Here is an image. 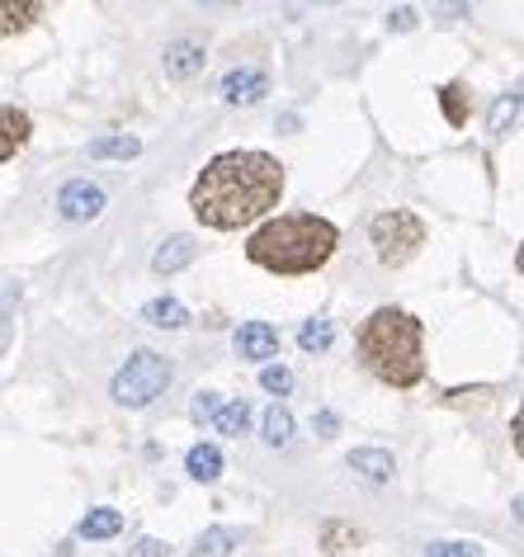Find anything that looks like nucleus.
I'll return each instance as SVG.
<instances>
[{"mask_svg": "<svg viewBox=\"0 0 524 557\" xmlns=\"http://www.w3.org/2000/svg\"><path fill=\"white\" fill-rule=\"evenodd\" d=\"M350 468L360 472V478H369V482H388L392 472H397L388 449H354V454H350Z\"/></svg>", "mask_w": 524, "mask_h": 557, "instance_id": "obj_14", "label": "nucleus"}, {"mask_svg": "<svg viewBox=\"0 0 524 557\" xmlns=\"http://www.w3.org/2000/svg\"><path fill=\"white\" fill-rule=\"evenodd\" d=\"M288 440H294V416H288L284 407H270L265 411V444L279 449V444H288Z\"/></svg>", "mask_w": 524, "mask_h": 557, "instance_id": "obj_21", "label": "nucleus"}, {"mask_svg": "<svg viewBox=\"0 0 524 557\" xmlns=\"http://www.w3.org/2000/svg\"><path fill=\"white\" fill-rule=\"evenodd\" d=\"M137 151H142V143H137V137H128V133L95 137V143H90V157H95V161H133Z\"/></svg>", "mask_w": 524, "mask_h": 557, "instance_id": "obj_15", "label": "nucleus"}, {"mask_svg": "<svg viewBox=\"0 0 524 557\" xmlns=\"http://www.w3.org/2000/svg\"><path fill=\"white\" fill-rule=\"evenodd\" d=\"M118 529H123V515L100 506V510H90L86 520H80V539H114Z\"/></svg>", "mask_w": 524, "mask_h": 557, "instance_id": "obj_18", "label": "nucleus"}, {"mask_svg": "<svg viewBox=\"0 0 524 557\" xmlns=\"http://www.w3.org/2000/svg\"><path fill=\"white\" fill-rule=\"evenodd\" d=\"M237 355L241 359H274L279 355V331L270 322H246L237 331Z\"/></svg>", "mask_w": 524, "mask_h": 557, "instance_id": "obj_8", "label": "nucleus"}, {"mask_svg": "<svg viewBox=\"0 0 524 557\" xmlns=\"http://www.w3.org/2000/svg\"><path fill=\"white\" fill-rule=\"evenodd\" d=\"M515 114H520V95H506V100H496L491 119H487V133H506L510 123H515Z\"/></svg>", "mask_w": 524, "mask_h": 557, "instance_id": "obj_23", "label": "nucleus"}, {"mask_svg": "<svg viewBox=\"0 0 524 557\" xmlns=\"http://www.w3.org/2000/svg\"><path fill=\"white\" fill-rule=\"evenodd\" d=\"M185 468L195 482H217L223 478V449H217V444H195L185 458Z\"/></svg>", "mask_w": 524, "mask_h": 557, "instance_id": "obj_12", "label": "nucleus"}, {"mask_svg": "<svg viewBox=\"0 0 524 557\" xmlns=\"http://www.w3.org/2000/svg\"><path fill=\"white\" fill-rule=\"evenodd\" d=\"M369 236H374V250L383 264H407L416 250L425 246V222L416 213H407V208H388V213L374 218V227H369Z\"/></svg>", "mask_w": 524, "mask_h": 557, "instance_id": "obj_5", "label": "nucleus"}, {"mask_svg": "<svg viewBox=\"0 0 524 557\" xmlns=\"http://www.w3.org/2000/svg\"><path fill=\"white\" fill-rule=\"evenodd\" d=\"M195 256H199L195 236H171V242H161V250L151 256V270H157V274H175V270H185Z\"/></svg>", "mask_w": 524, "mask_h": 557, "instance_id": "obj_10", "label": "nucleus"}, {"mask_svg": "<svg viewBox=\"0 0 524 557\" xmlns=\"http://www.w3.org/2000/svg\"><path fill=\"white\" fill-rule=\"evenodd\" d=\"M336 246H340L336 222H326L316 213H284L251 232L246 260L270 274H312L336 256Z\"/></svg>", "mask_w": 524, "mask_h": 557, "instance_id": "obj_2", "label": "nucleus"}, {"mask_svg": "<svg viewBox=\"0 0 524 557\" xmlns=\"http://www.w3.org/2000/svg\"><path fill=\"white\" fill-rule=\"evenodd\" d=\"M128 557H171V548H165L161 539H137L128 548Z\"/></svg>", "mask_w": 524, "mask_h": 557, "instance_id": "obj_28", "label": "nucleus"}, {"mask_svg": "<svg viewBox=\"0 0 524 557\" xmlns=\"http://www.w3.org/2000/svg\"><path fill=\"white\" fill-rule=\"evenodd\" d=\"M439 104H445V119L453 123V128H459V123L467 119V90L459 86V81H453V86H445V90H439Z\"/></svg>", "mask_w": 524, "mask_h": 557, "instance_id": "obj_22", "label": "nucleus"}, {"mask_svg": "<svg viewBox=\"0 0 524 557\" xmlns=\"http://www.w3.org/2000/svg\"><path fill=\"white\" fill-rule=\"evenodd\" d=\"M142 322L161 326V331H180V326H189V312H185V302H175V298H151L142 308Z\"/></svg>", "mask_w": 524, "mask_h": 557, "instance_id": "obj_13", "label": "nucleus"}, {"mask_svg": "<svg viewBox=\"0 0 524 557\" xmlns=\"http://www.w3.org/2000/svg\"><path fill=\"white\" fill-rule=\"evenodd\" d=\"M175 379V369H171V359L157 355V350H137L128 364L118 369V379H114V401L118 407H128V411H142L151 407L165 387H171Z\"/></svg>", "mask_w": 524, "mask_h": 557, "instance_id": "obj_4", "label": "nucleus"}, {"mask_svg": "<svg viewBox=\"0 0 524 557\" xmlns=\"http://www.w3.org/2000/svg\"><path fill=\"white\" fill-rule=\"evenodd\" d=\"M213 425H217V435H246V425H251V407H246V401H227V407L213 416Z\"/></svg>", "mask_w": 524, "mask_h": 557, "instance_id": "obj_19", "label": "nucleus"}, {"mask_svg": "<svg viewBox=\"0 0 524 557\" xmlns=\"http://www.w3.org/2000/svg\"><path fill=\"white\" fill-rule=\"evenodd\" d=\"M270 95V76L260 66H237L223 76V100L227 104H260Z\"/></svg>", "mask_w": 524, "mask_h": 557, "instance_id": "obj_7", "label": "nucleus"}, {"mask_svg": "<svg viewBox=\"0 0 524 557\" xmlns=\"http://www.w3.org/2000/svg\"><path fill=\"white\" fill-rule=\"evenodd\" d=\"M330 341H336V331H330V322H302V331H298V345H302L308 355L330 350Z\"/></svg>", "mask_w": 524, "mask_h": 557, "instance_id": "obj_20", "label": "nucleus"}, {"mask_svg": "<svg viewBox=\"0 0 524 557\" xmlns=\"http://www.w3.org/2000/svg\"><path fill=\"white\" fill-rule=\"evenodd\" d=\"M34 20H43V5H10V0H0V38H10V34H24Z\"/></svg>", "mask_w": 524, "mask_h": 557, "instance_id": "obj_16", "label": "nucleus"}, {"mask_svg": "<svg viewBox=\"0 0 524 557\" xmlns=\"http://www.w3.org/2000/svg\"><path fill=\"white\" fill-rule=\"evenodd\" d=\"M431 557H482V548L463 539H449V543H431Z\"/></svg>", "mask_w": 524, "mask_h": 557, "instance_id": "obj_26", "label": "nucleus"}, {"mask_svg": "<svg viewBox=\"0 0 524 557\" xmlns=\"http://www.w3.org/2000/svg\"><path fill=\"white\" fill-rule=\"evenodd\" d=\"M388 24H392V29H397V34L416 29V10H407V5H402V10H392V15H388Z\"/></svg>", "mask_w": 524, "mask_h": 557, "instance_id": "obj_29", "label": "nucleus"}, {"mask_svg": "<svg viewBox=\"0 0 524 557\" xmlns=\"http://www.w3.org/2000/svg\"><path fill=\"white\" fill-rule=\"evenodd\" d=\"M345 539H350V534H345L340 524H326V543H330V557H345V553H340V543H345Z\"/></svg>", "mask_w": 524, "mask_h": 557, "instance_id": "obj_30", "label": "nucleus"}, {"mask_svg": "<svg viewBox=\"0 0 524 557\" xmlns=\"http://www.w3.org/2000/svg\"><path fill=\"white\" fill-rule=\"evenodd\" d=\"M284 199V165L270 151H223L199 171L189 189V208L203 227L213 232H237L251 227L279 208Z\"/></svg>", "mask_w": 524, "mask_h": 557, "instance_id": "obj_1", "label": "nucleus"}, {"mask_svg": "<svg viewBox=\"0 0 524 557\" xmlns=\"http://www.w3.org/2000/svg\"><path fill=\"white\" fill-rule=\"evenodd\" d=\"M360 359L378 383L416 387L425 379V322L407 308H378L360 326Z\"/></svg>", "mask_w": 524, "mask_h": 557, "instance_id": "obj_3", "label": "nucleus"}, {"mask_svg": "<svg viewBox=\"0 0 524 557\" xmlns=\"http://www.w3.org/2000/svg\"><path fill=\"white\" fill-rule=\"evenodd\" d=\"M260 387H265V393H288V387H294V373L284 364H270V369H260Z\"/></svg>", "mask_w": 524, "mask_h": 557, "instance_id": "obj_25", "label": "nucleus"}, {"mask_svg": "<svg viewBox=\"0 0 524 557\" xmlns=\"http://www.w3.org/2000/svg\"><path fill=\"white\" fill-rule=\"evenodd\" d=\"M15 302H20V288L15 284H0V345H5V326H10L5 317L15 312Z\"/></svg>", "mask_w": 524, "mask_h": 557, "instance_id": "obj_27", "label": "nucleus"}, {"mask_svg": "<svg viewBox=\"0 0 524 557\" xmlns=\"http://www.w3.org/2000/svg\"><path fill=\"white\" fill-rule=\"evenodd\" d=\"M58 213L66 222H90L104 213V189L90 185V180H72L62 194H58Z\"/></svg>", "mask_w": 524, "mask_h": 557, "instance_id": "obj_6", "label": "nucleus"}, {"mask_svg": "<svg viewBox=\"0 0 524 557\" xmlns=\"http://www.w3.org/2000/svg\"><path fill=\"white\" fill-rule=\"evenodd\" d=\"M203 66V48L199 44H171L165 48V72L171 76H189Z\"/></svg>", "mask_w": 524, "mask_h": 557, "instance_id": "obj_17", "label": "nucleus"}, {"mask_svg": "<svg viewBox=\"0 0 524 557\" xmlns=\"http://www.w3.org/2000/svg\"><path fill=\"white\" fill-rule=\"evenodd\" d=\"M241 548V529H232V524H213V529H203L199 543H195V553L189 557H232Z\"/></svg>", "mask_w": 524, "mask_h": 557, "instance_id": "obj_11", "label": "nucleus"}, {"mask_svg": "<svg viewBox=\"0 0 524 557\" xmlns=\"http://www.w3.org/2000/svg\"><path fill=\"white\" fill-rule=\"evenodd\" d=\"M34 133V119L24 114V109H0V161H10L15 151L29 143Z\"/></svg>", "mask_w": 524, "mask_h": 557, "instance_id": "obj_9", "label": "nucleus"}, {"mask_svg": "<svg viewBox=\"0 0 524 557\" xmlns=\"http://www.w3.org/2000/svg\"><path fill=\"white\" fill-rule=\"evenodd\" d=\"M217 411H223L217 393H195V401H189V421H195V425H209Z\"/></svg>", "mask_w": 524, "mask_h": 557, "instance_id": "obj_24", "label": "nucleus"}]
</instances>
